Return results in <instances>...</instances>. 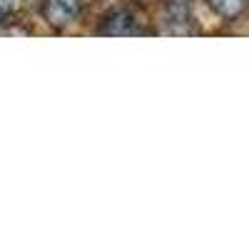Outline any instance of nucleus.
<instances>
[{"mask_svg": "<svg viewBox=\"0 0 249 249\" xmlns=\"http://www.w3.org/2000/svg\"><path fill=\"white\" fill-rule=\"evenodd\" d=\"M82 8V0H48L45 3V18L55 28H65L75 23Z\"/></svg>", "mask_w": 249, "mask_h": 249, "instance_id": "f257e3e1", "label": "nucleus"}, {"mask_svg": "<svg viewBox=\"0 0 249 249\" xmlns=\"http://www.w3.org/2000/svg\"><path fill=\"white\" fill-rule=\"evenodd\" d=\"M135 25H137V20H135L132 13H127V10H115V13H110V15L105 18V23H102L100 33H102V35H130V33L137 30Z\"/></svg>", "mask_w": 249, "mask_h": 249, "instance_id": "f03ea898", "label": "nucleus"}, {"mask_svg": "<svg viewBox=\"0 0 249 249\" xmlns=\"http://www.w3.org/2000/svg\"><path fill=\"white\" fill-rule=\"evenodd\" d=\"M190 20H192V13L187 8V3H172L170 5V13H167L170 33H190Z\"/></svg>", "mask_w": 249, "mask_h": 249, "instance_id": "7ed1b4c3", "label": "nucleus"}, {"mask_svg": "<svg viewBox=\"0 0 249 249\" xmlns=\"http://www.w3.org/2000/svg\"><path fill=\"white\" fill-rule=\"evenodd\" d=\"M244 3H247V0H210V5H212L222 18H234V15H239L242 8H244Z\"/></svg>", "mask_w": 249, "mask_h": 249, "instance_id": "20e7f679", "label": "nucleus"}]
</instances>
